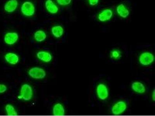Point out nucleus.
Listing matches in <instances>:
<instances>
[{
	"label": "nucleus",
	"instance_id": "obj_13",
	"mask_svg": "<svg viewBox=\"0 0 155 116\" xmlns=\"http://www.w3.org/2000/svg\"><path fill=\"white\" fill-rule=\"evenodd\" d=\"M5 58L6 61L11 64H16L19 61L18 56L15 53H8L5 55Z\"/></svg>",
	"mask_w": 155,
	"mask_h": 116
},
{
	"label": "nucleus",
	"instance_id": "obj_5",
	"mask_svg": "<svg viewBox=\"0 0 155 116\" xmlns=\"http://www.w3.org/2000/svg\"><path fill=\"white\" fill-rule=\"evenodd\" d=\"M28 74L30 77L35 79H41L46 76L45 70L40 68H32L29 70Z\"/></svg>",
	"mask_w": 155,
	"mask_h": 116
},
{
	"label": "nucleus",
	"instance_id": "obj_18",
	"mask_svg": "<svg viewBox=\"0 0 155 116\" xmlns=\"http://www.w3.org/2000/svg\"><path fill=\"white\" fill-rule=\"evenodd\" d=\"M110 58L114 60H118L122 56V53L118 50L115 49L112 50L110 53Z\"/></svg>",
	"mask_w": 155,
	"mask_h": 116
},
{
	"label": "nucleus",
	"instance_id": "obj_19",
	"mask_svg": "<svg viewBox=\"0 0 155 116\" xmlns=\"http://www.w3.org/2000/svg\"><path fill=\"white\" fill-rule=\"evenodd\" d=\"M5 110H6L7 114L9 116H16L17 115V112L15 110L14 107L12 105H7L5 107Z\"/></svg>",
	"mask_w": 155,
	"mask_h": 116
},
{
	"label": "nucleus",
	"instance_id": "obj_20",
	"mask_svg": "<svg viewBox=\"0 0 155 116\" xmlns=\"http://www.w3.org/2000/svg\"><path fill=\"white\" fill-rule=\"evenodd\" d=\"M71 1L72 0H56L58 3L62 6L70 5L71 3Z\"/></svg>",
	"mask_w": 155,
	"mask_h": 116
},
{
	"label": "nucleus",
	"instance_id": "obj_21",
	"mask_svg": "<svg viewBox=\"0 0 155 116\" xmlns=\"http://www.w3.org/2000/svg\"><path fill=\"white\" fill-rule=\"evenodd\" d=\"M7 90V88L6 85L2 84H0V94L4 93L6 92Z\"/></svg>",
	"mask_w": 155,
	"mask_h": 116
},
{
	"label": "nucleus",
	"instance_id": "obj_7",
	"mask_svg": "<svg viewBox=\"0 0 155 116\" xmlns=\"http://www.w3.org/2000/svg\"><path fill=\"white\" fill-rule=\"evenodd\" d=\"M113 12L111 9H107L102 11L98 16L100 21L105 22L110 20L113 16Z\"/></svg>",
	"mask_w": 155,
	"mask_h": 116
},
{
	"label": "nucleus",
	"instance_id": "obj_17",
	"mask_svg": "<svg viewBox=\"0 0 155 116\" xmlns=\"http://www.w3.org/2000/svg\"><path fill=\"white\" fill-rule=\"evenodd\" d=\"M34 37L36 40L38 42H41L46 38L47 35L45 32L41 30H38L36 32Z\"/></svg>",
	"mask_w": 155,
	"mask_h": 116
},
{
	"label": "nucleus",
	"instance_id": "obj_10",
	"mask_svg": "<svg viewBox=\"0 0 155 116\" xmlns=\"http://www.w3.org/2000/svg\"><path fill=\"white\" fill-rule=\"evenodd\" d=\"M116 11L120 17L124 18L128 17L130 14L129 11L123 4H120L117 7Z\"/></svg>",
	"mask_w": 155,
	"mask_h": 116
},
{
	"label": "nucleus",
	"instance_id": "obj_23",
	"mask_svg": "<svg viewBox=\"0 0 155 116\" xmlns=\"http://www.w3.org/2000/svg\"><path fill=\"white\" fill-rule=\"evenodd\" d=\"M153 102L155 101V89H153Z\"/></svg>",
	"mask_w": 155,
	"mask_h": 116
},
{
	"label": "nucleus",
	"instance_id": "obj_2",
	"mask_svg": "<svg viewBox=\"0 0 155 116\" xmlns=\"http://www.w3.org/2000/svg\"><path fill=\"white\" fill-rule=\"evenodd\" d=\"M21 12L25 16L29 17L34 15L35 12V8L32 3L26 1L21 7Z\"/></svg>",
	"mask_w": 155,
	"mask_h": 116
},
{
	"label": "nucleus",
	"instance_id": "obj_12",
	"mask_svg": "<svg viewBox=\"0 0 155 116\" xmlns=\"http://www.w3.org/2000/svg\"><path fill=\"white\" fill-rule=\"evenodd\" d=\"M47 11L52 14H56L58 12V8L52 0H47L45 3Z\"/></svg>",
	"mask_w": 155,
	"mask_h": 116
},
{
	"label": "nucleus",
	"instance_id": "obj_14",
	"mask_svg": "<svg viewBox=\"0 0 155 116\" xmlns=\"http://www.w3.org/2000/svg\"><path fill=\"white\" fill-rule=\"evenodd\" d=\"M37 57L40 60L45 63H48L52 59V56L48 52H40L37 53Z\"/></svg>",
	"mask_w": 155,
	"mask_h": 116
},
{
	"label": "nucleus",
	"instance_id": "obj_8",
	"mask_svg": "<svg viewBox=\"0 0 155 116\" xmlns=\"http://www.w3.org/2000/svg\"><path fill=\"white\" fill-rule=\"evenodd\" d=\"M18 35L17 33L9 32L5 34L4 40L6 44L12 45L15 44L18 41Z\"/></svg>",
	"mask_w": 155,
	"mask_h": 116
},
{
	"label": "nucleus",
	"instance_id": "obj_1",
	"mask_svg": "<svg viewBox=\"0 0 155 116\" xmlns=\"http://www.w3.org/2000/svg\"><path fill=\"white\" fill-rule=\"evenodd\" d=\"M33 92L31 87L27 84H25L21 86V95L18 96L19 99L23 98L25 101H28L31 99Z\"/></svg>",
	"mask_w": 155,
	"mask_h": 116
},
{
	"label": "nucleus",
	"instance_id": "obj_6",
	"mask_svg": "<svg viewBox=\"0 0 155 116\" xmlns=\"http://www.w3.org/2000/svg\"><path fill=\"white\" fill-rule=\"evenodd\" d=\"M97 92L98 97L101 100H106L108 97V89L104 84L101 83L98 85L97 87Z\"/></svg>",
	"mask_w": 155,
	"mask_h": 116
},
{
	"label": "nucleus",
	"instance_id": "obj_22",
	"mask_svg": "<svg viewBox=\"0 0 155 116\" xmlns=\"http://www.w3.org/2000/svg\"><path fill=\"white\" fill-rule=\"evenodd\" d=\"M90 5L92 6H95L97 5L99 0H88Z\"/></svg>",
	"mask_w": 155,
	"mask_h": 116
},
{
	"label": "nucleus",
	"instance_id": "obj_11",
	"mask_svg": "<svg viewBox=\"0 0 155 116\" xmlns=\"http://www.w3.org/2000/svg\"><path fill=\"white\" fill-rule=\"evenodd\" d=\"M131 88L134 92L139 94H143L146 92V88L142 83L135 81L132 83L131 85Z\"/></svg>",
	"mask_w": 155,
	"mask_h": 116
},
{
	"label": "nucleus",
	"instance_id": "obj_15",
	"mask_svg": "<svg viewBox=\"0 0 155 116\" xmlns=\"http://www.w3.org/2000/svg\"><path fill=\"white\" fill-rule=\"evenodd\" d=\"M53 114L55 116H62L65 114V110L63 106L60 103L55 105L53 109Z\"/></svg>",
	"mask_w": 155,
	"mask_h": 116
},
{
	"label": "nucleus",
	"instance_id": "obj_3",
	"mask_svg": "<svg viewBox=\"0 0 155 116\" xmlns=\"http://www.w3.org/2000/svg\"><path fill=\"white\" fill-rule=\"evenodd\" d=\"M127 108V103L124 101H120L113 105L111 109L112 114L118 115L123 114Z\"/></svg>",
	"mask_w": 155,
	"mask_h": 116
},
{
	"label": "nucleus",
	"instance_id": "obj_4",
	"mask_svg": "<svg viewBox=\"0 0 155 116\" xmlns=\"http://www.w3.org/2000/svg\"><path fill=\"white\" fill-rule=\"evenodd\" d=\"M154 60V56L153 54L149 52H145L141 54L139 58L140 63L142 65L144 66L151 64Z\"/></svg>",
	"mask_w": 155,
	"mask_h": 116
},
{
	"label": "nucleus",
	"instance_id": "obj_16",
	"mask_svg": "<svg viewBox=\"0 0 155 116\" xmlns=\"http://www.w3.org/2000/svg\"><path fill=\"white\" fill-rule=\"evenodd\" d=\"M51 31L54 36L57 38H59L63 35L64 29L61 26H56L52 27Z\"/></svg>",
	"mask_w": 155,
	"mask_h": 116
},
{
	"label": "nucleus",
	"instance_id": "obj_9",
	"mask_svg": "<svg viewBox=\"0 0 155 116\" xmlns=\"http://www.w3.org/2000/svg\"><path fill=\"white\" fill-rule=\"evenodd\" d=\"M18 2L17 0H9L5 4L4 9L5 11L12 13L14 12L18 8Z\"/></svg>",
	"mask_w": 155,
	"mask_h": 116
}]
</instances>
